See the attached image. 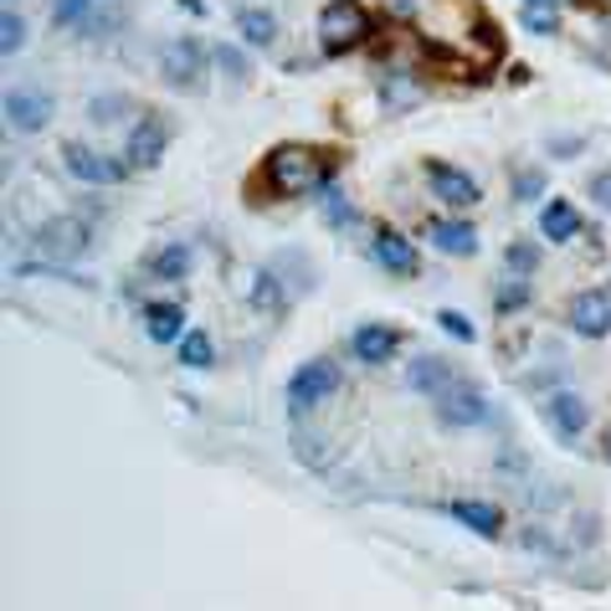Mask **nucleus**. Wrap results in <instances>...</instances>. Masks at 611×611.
<instances>
[{"label":"nucleus","mask_w":611,"mask_h":611,"mask_svg":"<svg viewBox=\"0 0 611 611\" xmlns=\"http://www.w3.org/2000/svg\"><path fill=\"white\" fill-rule=\"evenodd\" d=\"M504 268L519 272V278H529V272L539 268V247H535V242H508V247H504Z\"/></svg>","instance_id":"26"},{"label":"nucleus","mask_w":611,"mask_h":611,"mask_svg":"<svg viewBox=\"0 0 611 611\" xmlns=\"http://www.w3.org/2000/svg\"><path fill=\"white\" fill-rule=\"evenodd\" d=\"M365 36H371V11L360 0H329L324 11H319V46H324V57L355 52Z\"/></svg>","instance_id":"2"},{"label":"nucleus","mask_w":611,"mask_h":611,"mask_svg":"<svg viewBox=\"0 0 611 611\" xmlns=\"http://www.w3.org/2000/svg\"><path fill=\"white\" fill-rule=\"evenodd\" d=\"M334 390H340V365L329 355L303 360L299 371H293V380H288V406H293V417H303V411H313Z\"/></svg>","instance_id":"4"},{"label":"nucleus","mask_w":611,"mask_h":611,"mask_svg":"<svg viewBox=\"0 0 611 611\" xmlns=\"http://www.w3.org/2000/svg\"><path fill=\"white\" fill-rule=\"evenodd\" d=\"M386 6H390V15H417L427 0H386Z\"/></svg>","instance_id":"37"},{"label":"nucleus","mask_w":611,"mask_h":611,"mask_svg":"<svg viewBox=\"0 0 611 611\" xmlns=\"http://www.w3.org/2000/svg\"><path fill=\"white\" fill-rule=\"evenodd\" d=\"M437 324L448 329L452 340H462V344H473V340H478V329H473V324H468V319H462V313H458V309H442V313H437Z\"/></svg>","instance_id":"29"},{"label":"nucleus","mask_w":611,"mask_h":611,"mask_svg":"<svg viewBox=\"0 0 611 611\" xmlns=\"http://www.w3.org/2000/svg\"><path fill=\"white\" fill-rule=\"evenodd\" d=\"M88 15V0H52V21L57 26H77Z\"/></svg>","instance_id":"31"},{"label":"nucleus","mask_w":611,"mask_h":611,"mask_svg":"<svg viewBox=\"0 0 611 611\" xmlns=\"http://www.w3.org/2000/svg\"><path fill=\"white\" fill-rule=\"evenodd\" d=\"M539 232H545V242H576L581 237V211L570 206V201H545Z\"/></svg>","instance_id":"18"},{"label":"nucleus","mask_w":611,"mask_h":611,"mask_svg":"<svg viewBox=\"0 0 611 611\" xmlns=\"http://www.w3.org/2000/svg\"><path fill=\"white\" fill-rule=\"evenodd\" d=\"M539 195H545V175H539V170H524V175H514V201H539Z\"/></svg>","instance_id":"30"},{"label":"nucleus","mask_w":611,"mask_h":611,"mask_svg":"<svg viewBox=\"0 0 611 611\" xmlns=\"http://www.w3.org/2000/svg\"><path fill=\"white\" fill-rule=\"evenodd\" d=\"M211 360H216V344H211L206 329H191V334H180V365H191V371H206Z\"/></svg>","instance_id":"23"},{"label":"nucleus","mask_w":611,"mask_h":611,"mask_svg":"<svg viewBox=\"0 0 611 611\" xmlns=\"http://www.w3.org/2000/svg\"><path fill=\"white\" fill-rule=\"evenodd\" d=\"M350 344H355V355L365 360V365H386V360H396V350H401V334L390 324H360Z\"/></svg>","instance_id":"16"},{"label":"nucleus","mask_w":611,"mask_h":611,"mask_svg":"<svg viewBox=\"0 0 611 611\" xmlns=\"http://www.w3.org/2000/svg\"><path fill=\"white\" fill-rule=\"evenodd\" d=\"M427 180H432V195H442V206H478L483 191L478 180L458 164H442V160H427Z\"/></svg>","instance_id":"10"},{"label":"nucleus","mask_w":611,"mask_h":611,"mask_svg":"<svg viewBox=\"0 0 611 611\" xmlns=\"http://www.w3.org/2000/svg\"><path fill=\"white\" fill-rule=\"evenodd\" d=\"M31 242H36V253L52 257V262H73V257L88 253L93 237H88V226L77 222V216H52V222H46Z\"/></svg>","instance_id":"6"},{"label":"nucleus","mask_w":611,"mask_h":611,"mask_svg":"<svg viewBox=\"0 0 611 611\" xmlns=\"http://www.w3.org/2000/svg\"><path fill=\"white\" fill-rule=\"evenodd\" d=\"M6 119H11V129H21V135H42L46 124H52V93L11 88L6 93Z\"/></svg>","instance_id":"9"},{"label":"nucleus","mask_w":611,"mask_h":611,"mask_svg":"<svg viewBox=\"0 0 611 611\" xmlns=\"http://www.w3.org/2000/svg\"><path fill=\"white\" fill-rule=\"evenodd\" d=\"M160 154H164V129L154 119H139L129 129V139H124V160L135 170H150V164H160Z\"/></svg>","instance_id":"15"},{"label":"nucleus","mask_w":611,"mask_h":611,"mask_svg":"<svg viewBox=\"0 0 611 611\" xmlns=\"http://www.w3.org/2000/svg\"><path fill=\"white\" fill-rule=\"evenodd\" d=\"M375 262L386 272H396V278H417L421 272L417 247H411L401 232H375Z\"/></svg>","instance_id":"12"},{"label":"nucleus","mask_w":611,"mask_h":611,"mask_svg":"<svg viewBox=\"0 0 611 611\" xmlns=\"http://www.w3.org/2000/svg\"><path fill=\"white\" fill-rule=\"evenodd\" d=\"M211 57H216V52H206L195 36H175V42H164V52H160V73L175 93H201L206 88Z\"/></svg>","instance_id":"3"},{"label":"nucleus","mask_w":611,"mask_h":611,"mask_svg":"<svg viewBox=\"0 0 611 611\" xmlns=\"http://www.w3.org/2000/svg\"><path fill=\"white\" fill-rule=\"evenodd\" d=\"M545 421L555 427L560 442H576V437L591 427V406H586L576 390H555V396H545Z\"/></svg>","instance_id":"11"},{"label":"nucleus","mask_w":611,"mask_h":611,"mask_svg":"<svg viewBox=\"0 0 611 611\" xmlns=\"http://www.w3.org/2000/svg\"><path fill=\"white\" fill-rule=\"evenodd\" d=\"M448 514L462 524V529H473V535H483V539L504 535V514H499V504H483V499H452Z\"/></svg>","instance_id":"14"},{"label":"nucleus","mask_w":611,"mask_h":611,"mask_svg":"<svg viewBox=\"0 0 611 611\" xmlns=\"http://www.w3.org/2000/svg\"><path fill=\"white\" fill-rule=\"evenodd\" d=\"M144 334H150L154 344H180V334H185V309H180V303H150V309H144Z\"/></svg>","instance_id":"19"},{"label":"nucleus","mask_w":611,"mask_h":611,"mask_svg":"<svg viewBox=\"0 0 611 611\" xmlns=\"http://www.w3.org/2000/svg\"><path fill=\"white\" fill-rule=\"evenodd\" d=\"M601 535V524H597V514H581L576 519V545H591V539Z\"/></svg>","instance_id":"36"},{"label":"nucleus","mask_w":611,"mask_h":611,"mask_svg":"<svg viewBox=\"0 0 611 611\" xmlns=\"http://www.w3.org/2000/svg\"><path fill=\"white\" fill-rule=\"evenodd\" d=\"M262 175H268V185L278 195H303V191H319L324 180H334V164H324L309 144H278L262 160Z\"/></svg>","instance_id":"1"},{"label":"nucleus","mask_w":611,"mask_h":611,"mask_svg":"<svg viewBox=\"0 0 611 611\" xmlns=\"http://www.w3.org/2000/svg\"><path fill=\"white\" fill-rule=\"evenodd\" d=\"M524 26L535 31V36H555V15L545 11V6H529V11H524Z\"/></svg>","instance_id":"32"},{"label":"nucleus","mask_w":611,"mask_h":611,"mask_svg":"<svg viewBox=\"0 0 611 611\" xmlns=\"http://www.w3.org/2000/svg\"><path fill=\"white\" fill-rule=\"evenodd\" d=\"M483 417H489V396L478 386L452 380V386L437 396V421H442V427H478Z\"/></svg>","instance_id":"8"},{"label":"nucleus","mask_w":611,"mask_h":611,"mask_svg":"<svg viewBox=\"0 0 611 611\" xmlns=\"http://www.w3.org/2000/svg\"><path fill=\"white\" fill-rule=\"evenodd\" d=\"M601 458H607V462H611V432H607V442H601Z\"/></svg>","instance_id":"39"},{"label":"nucleus","mask_w":611,"mask_h":611,"mask_svg":"<svg viewBox=\"0 0 611 611\" xmlns=\"http://www.w3.org/2000/svg\"><path fill=\"white\" fill-rule=\"evenodd\" d=\"M417 98H421L417 83H396V77L386 83V104H417Z\"/></svg>","instance_id":"34"},{"label":"nucleus","mask_w":611,"mask_h":611,"mask_svg":"<svg viewBox=\"0 0 611 611\" xmlns=\"http://www.w3.org/2000/svg\"><path fill=\"white\" fill-rule=\"evenodd\" d=\"M93 124H114V119H124V98H93Z\"/></svg>","instance_id":"33"},{"label":"nucleus","mask_w":611,"mask_h":611,"mask_svg":"<svg viewBox=\"0 0 611 611\" xmlns=\"http://www.w3.org/2000/svg\"><path fill=\"white\" fill-rule=\"evenodd\" d=\"M21 46H26V15L6 11V15H0V52H6V57H15Z\"/></svg>","instance_id":"27"},{"label":"nucleus","mask_w":611,"mask_h":611,"mask_svg":"<svg viewBox=\"0 0 611 611\" xmlns=\"http://www.w3.org/2000/svg\"><path fill=\"white\" fill-rule=\"evenodd\" d=\"M237 31L247 46H272L278 42V15L262 11V6H247V11H237Z\"/></svg>","instance_id":"21"},{"label":"nucleus","mask_w":611,"mask_h":611,"mask_svg":"<svg viewBox=\"0 0 611 611\" xmlns=\"http://www.w3.org/2000/svg\"><path fill=\"white\" fill-rule=\"evenodd\" d=\"M216 62H222V73L237 77V83H247V77H253V57H247V52H237L232 42L216 46Z\"/></svg>","instance_id":"28"},{"label":"nucleus","mask_w":611,"mask_h":611,"mask_svg":"<svg viewBox=\"0 0 611 611\" xmlns=\"http://www.w3.org/2000/svg\"><path fill=\"white\" fill-rule=\"evenodd\" d=\"M247 299H253L257 313H283L288 309V288H283V278H278V272L257 268L253 272V288H247Z\"/></svg>","instance_id":"20"},{"label":"nucleus","mask_w":611,"mask_h":611,"mask_svg":"<svg viewBox=\"0 0 611 611\" xmlns=\"http://www.w3.org/2000/svg\"><path fill=\"white\" fill-rule=\"evenodd\" d=\"M570 329H576L581 340H607L611 334V283L581 288V293L570 299Z\"/></svg>","instance_id":"7"},{"label":"nucleus","mask_w":611,"mask_h":611,"mask_svg":"<svg viewBox=\"0 0 611 611\" xmlns=\"http://www.w3.org/2000/svg\"><path fill=\"white\" fill-rule=\"evenodd\" d=\"M452 386V365L442 355H417L406 365V390L411 396H442Z\"/></svg>","instance_id":"13"},{"label":"nucleus","mask_w":611,"mask_h":611,"mask_svg":"<svg viewBox=\"0 0 611 611\" xmlns=\"http://www.w3.org/2000/svg\"><path fill=\"white\" fill-rule=\"evenodd\" d=\"M427 237H432V247L442 257H473L478 253V232L468 222H432Z\"/></svg>","instance_id":"17"},{"label":"nucleus","mask_w":611,"mask_h":611,"mask_svg":"<svg viewBox=\"0 0 611 611\" xmlns=\"http://www.w3.org/2000/svg\"><path fill=\"white\" fill-rule=\"evenodd\" d=\"M180 6H185V11H195V15L206 11V6H201V0H180Z\"/></svg>","instance_id":"38"},{"label":"nucleus","mask_w":611,"mask_h":611,"mask_svg":"<svg viewBox=\"0 0 611 611\" xmlns=\"http://www.w3.org/2000/svg\"><path fill=\"white\" fill-rule=\"evenodd\" d=\"M185 272H191V253H185V247H164V253H154V278L180 283Z\"/></svg>","instance_id":"25"},{"label":"nucleus","mask_w":611,"mask_h":611,"mask_svg":"<svg viewBox=\"0 0 611 611\" xmlns=\"http://www.w3.org/2000/svg\"><path fill=\"white\" fill-rule=\"evenodd\" d=\"M319 201H324V222L334 226V232H344V226H355V222H360V216L350 211V201H344V191L334 185V180H324V185H319Z\"/></svg>","instance_id":"22"},{"label":"nucleus","mask_w":611,"mask_h":611,"mask_svg":"<svg viewBox=\"0 0 611 611\" xmlns=\"http://www.w3.org/2000/svg\"><path fill=\"white\" fill-rule=\"evenodd\" d=\"M493 309L504 313V319H508V313H519V309H529V283H524L519 272H508L504 283H499V293H493Z\"/></svg>","instance_id":"24"},{"label":"nucleus","mask_w":611,"mask_h":611,"mask_svg":"<svg viewBox=\"0 0 611 611\" xmlns=\"http://www.w3.org/2000/svg\"><path fill=\"white\" fill-rule=\"evenodd\" d=\"M591 201H597V206L611 216V170H601V175H591Z\"/></svg>","instance_id":"35"},{"label":"nucleus","mask_w":611,"mask_h":611,"mask_svg":"<svg viewBox=\"0 0 611 611\" xmlns=\"http://www.w3.org/2000/svg\"><path fill=\"white\" fill-rule=\"evenodd\" d=\"M62 164L73 180H88V185H119L135 164L129 160H114V154L93 150V144H62Z\"/></svg>","instance_id":"5"}]
</instances>
